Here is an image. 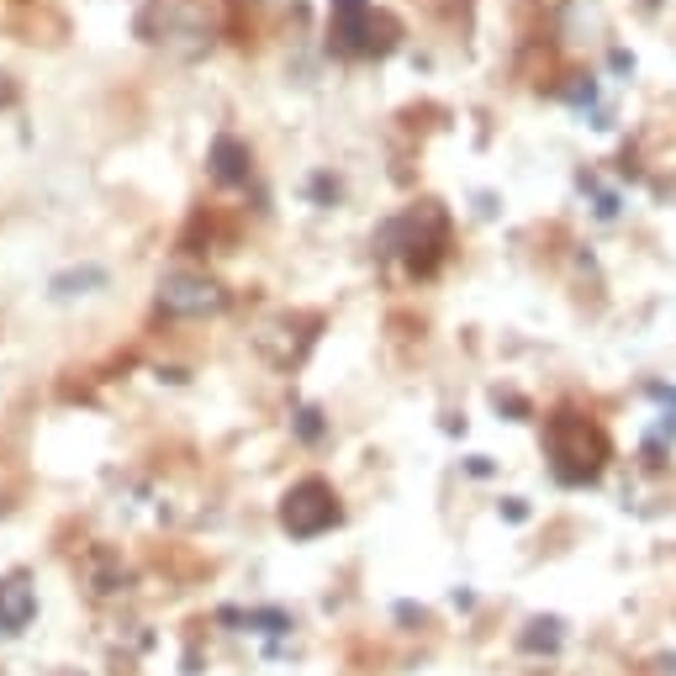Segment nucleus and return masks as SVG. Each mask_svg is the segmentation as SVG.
Listing matches in <instances>:
<instances>
[{"mask_svg":"<svg viewBox=\"0 0 676 676\" xmlns=\"http://www.w3.org/2000/svg\"><path fill=\"white\" fill-rule=\"evenodd\" d=\"M160 302L169 307V313H186V318H196V313H217V307H222V291H217L212 280L169 276L160 285Z\"/></svg>","mask_w":676,"mask_h":676,"instance_id":"nucleus-2","label":"nucleus"},{"mask_svg":"<svg viewBox=\"0 0 676 676\" xmlns=\"http://www.w3.org/2000/svg\"><path fill=\"white\" fill-rule=\"evenodd\" d=\"M339 518V502L322 481H302L291 497H285V528L291 534H322L328 523Z\"/></svg>","mask_w":676,"mask_h":676,"instance_id":"nucleus-1","label":"nucleus"},{"mask_svg":"<svg viewBox=\"0 0 676 676\" xmlns=\"http://www.w3.org/2000/svg\"><path fill=\"white\" fill-rule=\"evenodd\" d=\"M212 169H217V180H243V175H248V154H243V143L217 138V149H212Z\"/></svg>","mask_w":676,"mask_h":676,"instance_id":"nucleus-3","label":"nucleus"}]
</instances>
